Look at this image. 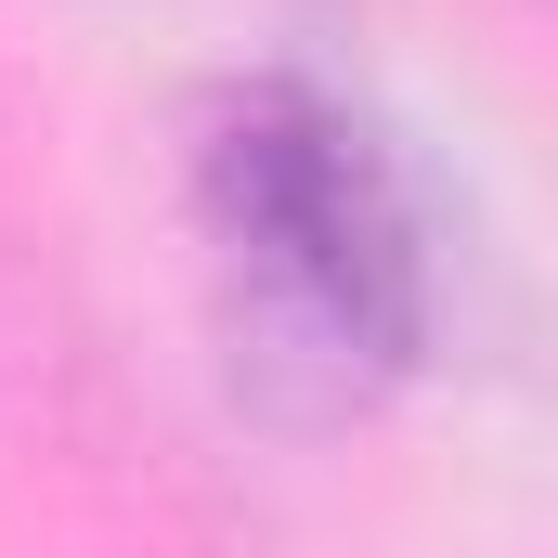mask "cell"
<instances>
[{"mask_svg": "<svg viewBox=\"0 0 558 558\" xmlns=\"http://www.w3.org/2000/svg\"><path fill=\"white\" fill-rule=\"evenodd\" d=\"M195 234L234 390L274 428H351L428 377L441 247L416 169L325 78H234L195 118Z\"/></svg>", "mask_w": 558, "mask_h": 558, "instance_id": "1", "label": "cell"}]
</instances>
